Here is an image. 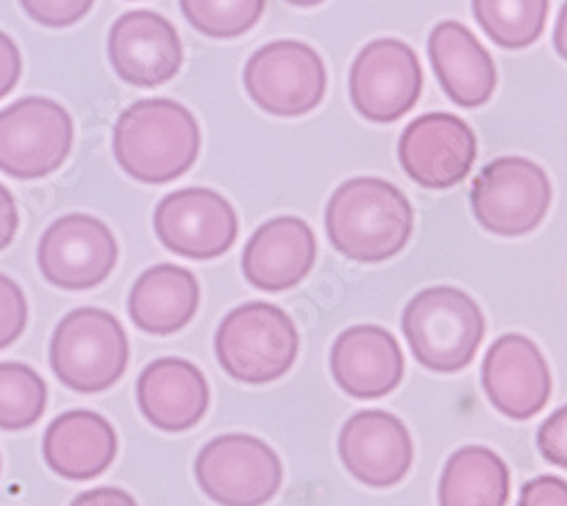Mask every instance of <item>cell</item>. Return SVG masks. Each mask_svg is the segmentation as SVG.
<instances>
[{"instance_id":"6da1fadb","label":"cell","mask_w":567,"mask_h":506,"mask_svg":"<svg viewBox=\"0 0 567 506\" xmlns=\"http://www.w3.org/2000/svg\"><path fill=\"white\" fill-rule=\"evenodd\" d=\"M327 239L343 257L380 264L400 255L413 235V207L382 177L343 182L324 209Z\"/></svg>"},{"instance_id":"7a4b0ae2","label":"cell","mask_w":567,"mask_h":506,"mask_svg":"<svg viewBox=\"0 0 567 506\" xmlns=\"http://www.w3.org/2000/svg\"><path fill=\"white\" fill-rule=\"evenodd\" d=\"M200 125L171 99H146L123 110L114 125V157L136 182L168 184L200 155Z\"/></svg>"},{"instance_id":"3957f363","label":"cell","mask_w":567,"mask_h":506,"mask_svg":"<svg viewBox=\"0 0 567 506\" xmlns=\"http://www.w3.org/2000/svg\"><path fill=\"white\" fill-rule=\"evenodd\" d=\"M413 357L434 373H458L477 357L486 337L482 307L454 287L420 291L402 313Z\"/></svg>"},{"instance_id":"277c9868","label":"cell","mask_w":567,"mask_h":506,"mask_svg":"<svg viewBox=\"0 0 567 506\" xmlns=\"http://www.w3.org/2000/svg\"><path fill=\"white\" fill-rule=\"evenodd\" d=\"M214 348L231 380L257 386L277 382L291 371L300 352V334L284 309L248 302L223 318Z\"/></svg>"},{"instance_id":"5b68a950","label":"cell","mask_w":567,"mask_h":506,"mask_svg":"<svg viewBox=\"0 0 567 506\" xmlns=\"http://www.w3.org/2000/svg\"><path fill=\"white\" fill-rule=\"evenodd\" d=\"M130 343L121 320L105 309L66 313L51 339V368L71 391L101 393L127 371Z\"/></svg>"},{"instance_id":"8992f818","label":"cell","mask_w":567,"mask_h":506,"mask_svg":"<svg viewBox=\"0 0 567 506\" xmlns=\"http://www.w3.org/2000/svg\"><path fill=\"white\" fill-rule=\"evenodd\" d=\"M470 200L480 225L495 237H525L549 211L551 182L532 159L499 157L477 175Z\"/></svg>"},{"instance_id":"52a82bcc","label":"cell","mask_w":567,"mask_h":506,"mask_svg":"<svg viewBox=\"0 0 567 506\" xmlns=\"http://www.w3.org/2000/svg\"><path fill=\"white\" fill-rule=\"evenodd\" d=\"M73 118L58 101L28 96L0 110V171L14 179L55 173L73 148Z\"/></svg>"},{"instance_id":"ba28073f","label":"cell","mask_w":567,"mask_h":506,"mask_svg":"<svg viewBox=\"0 0 567 506\" xmlns=\"http://www.w3.org/2000/svg\"><path fill=\"white\" fill-rule=\"evenodd\" d=\"M196 479L220 506H264L279 493L284 468L266 441L250 434H223L200 450Z\"/></svg>"},{"instance_id":"9c48e42d","label":"cell","mask_w":567,"mask_h":506,"mask_svg":"<svg viewBox=\"0 0 567 506\" xmlns=\"http://www.w3.org/2000/svg\"><path fill=\"white\" fill-rule=\"evenodd\" d=\"M244 84L252 103L272 116H305L316 110L327 89L322 58L305 41L266 43L246 64Z\"/></svg>"},{"instance_id":"30bf717a","label":"cell","mask_w":567,"mask_h":506,"mask_svg":"<svg viewBox=\"0 0 567 506\" xmlns=\"http://www.w3.org/2000/svg\"><path fill=\"white\" fill-rule=\"evenodd\" d=\"M118 261L112 229L96 216L69 214L45 229L39 248V270L62 291H89L103 285Z\"/></svg>"},{"instance_id":"8fae6325","label":"cell","mask_w":567,"mask_h":506,"mask_svg":"<svg viewBox=\"0 0 567 506\" xmlns=\"http://www.w3.org/2000/svg\"><path fill=\"white\" fill-rule=\"evenodd\" d=\"M422 66L409 43L374 39L350 69V101L372 123H395L422 94Z\"/></svg>"},{"instance_id":"7c38bea8","label":"cell","mask_w":567,"mask_h":506,"mask_svg":"<svg viewBox=\"0 0 567 506\" xmlns=\"http://www.w3.org/2000/svg\"><path fill=\"white\" fill-rule=\"evenodd\" d=\"M153 223L162 246L186 259L223 257L239 237V218L229 200L205 187L168 194Z\"/></svg>"},{"instance_id":"4fadbf2b","label":"cell","mask_w":567,"mask_h":506,"mask_svg":"<svg viewBox=\"0 0 567 506\" xmlns=\"http://www.w3.org/2000/svg\"><path fill=\"white\" fill-rule=\"evenodd\" d=\"M398 155L404 173L420 187L450 189L475 166L477 136L454 114H424L404 130Z\"/></svg>"},{"instance_id":"5bb4252c","label":"cell","mask_w":567,"mask_h":506,"mask_svg":"<svg viewBox=\"0 0 567 506\" xmlns=\"http://www.w3.org/2000/svg\"><path fill=\"white\" fill-rule=\"evenodd\" d=\"M482 384L506 419L529 421L547 406L551 373L540 348L523 334H504L486 352Z\"/></svg>"},{"instance_id":"9a60e30c","label":"cell","mask_w":567,"mask_h":506,"mask_svg":"<svg viewBox=\"0 0 567 506\" xmlns=\"http://www.w3.org/2000/svg\"><path fill=\"white\" fill-rule=\"evenodd\" d=\"M114 73L132 86H159L173 80L184 62L175 25L157 12L134 10L114 21L107 39Z\"/></svg>"},{"instance_id":"2e32d148","label":"cell","mask_w":567,"mask_h":506,"mask_svg":"<svg viewBox=\"0 0 567 506\" xmlns=\"http://www.w3.org/2000/svg\"><path fill=\"white\" fill-rule=\"evenodd\" d=\"M339 454L348 473L370 488L398 486L413 464L406 425L382 409L359 411L343 425Z\"/></svg>"},{"instance_id":"e0dca14e","label":"cell","mask_w":567,"mask_h":506,"mask_svg":"<svg viewBox=\"0 0 567 506\" xmlns=\"http://www.w3.org/2000/svg\"><path fill=\"white\" fill-rule=\"evenodd\" d=\"M316 235L307 220L279 216L259 225L244 250L246 280L266 293L298 287L316 264Z\"/></svg>"},{"instance_id":"ac0fdd59","label":"cell","mask_w":567,"mask_h":506,"mask_svg":"<svg viewBox=\"0 0 567 506\" xmlns=\"http://www.w3.org/2000/svg\"><path fill=\"white\" fill-rule=\"evenodd\" d=\"M332 378L354 400H380L404 380V354L398 339L377 326L346 330L329 354Z\"/></svg>"},{"instance_id":"d6986e66","label":"cell","mask_w":567,"mask_h":506,"mask_svg":"<svg viewBox=\"0 0 567 506\" xmlns=\"http://www.w3.org/2000/svg\"><path fill=\"white\" fill-rule=\"evenodd\" d=\"M138 409L146 421L171 434L194 430L209 409V384L200 368L179 357H162L136 382Z\"/></svg>"},{"instance_id":"ffe728a7","label":"cell","mask_w":567,"mask_h":506,"mask_svg":"<svg viewBox=\"0 0 567 506\" xmlns=\"http://www.w3.org/2000/svg\"><path fill=\"white\" fill-rule=\"evenodd\" d=\"M118 438L107 419L89 409H73L43 434V458L53 473L71 482L103 475L116 458Z\"/></svg>"},{"instance_id":"44dd1931","label":"cell","mask_w":567,"mask_h":506,"mask_svg":"<svg viewBox=\"0 0 567 506\" xmlns=\"http://www.w3.org/2000/svg\"><path fill=\"white\" fill-rule=\"evenodd\" d=\"M427 49L436 78L452 103L475 110L491 101L497 86L495 62L463 23H439L430 34Z\"/></svg>"},{"instance_id":"7402d4cb","label":"cell","mask_w":567,"mask_h":506,"mask_svg":"<svg viewBox=\"0 0 567 506\" xmlns=\"http://www.w3.org/2000/svg\"><path fill=\"white\" fill-rule=\"evenodd\" d=\"M200 307L196 275L175 264H157L134 282L127 311L132 323L155 337H168L192 323Z\"/></svg>"},{"instance_id":"603a6c76","label":"cell","mask_w":567,"mask_h":506,"mask_svg":"<svg viewBox=\"0 0 567 506\" xmlns=\"http://www.w3.org/2000/svg\"><path fill=\"white\" fill-rule=\"evenodd\" d=\"M511 473L504 458L484 445H465L445 464L439 506H506Z\"/></svg>"},{"instance_id":"cb8c5ba5","label":"cell","mask_w":567,"mask_h":506,"mask_svg":"<svg viewBox=\"0 0 567 506\" xmlns=\"http://www.w3.org/2000/svg\"><path fill=\"white\" fill-rule=\"evenodd\" d=\"M482 30L502 49H527L545 30L549 0H472Z\"/></svg>"},{"instance_id":"d4e9b609","label":"cell","mask_w":567,"mask_h":506,"mask_svg":"<svg viewBox=\"0 0 567 506\" xmlns=\"http://www.w3.org/2000/svg\"><path fill=\"white\" fill-rule=\"evenodd\" d=\"M49 404V386L34 368L19 361H0V430L21 432L34 427Z\"/></svg>"},{"instance_id":"484cf974","label":"cell","mask_w":567,"mask_h":506,"mask_svg":"<svg viewBox=\"0 0 567 506\" xmlns=\"http://www.w3.org/2000/svg\"><path fill=\"white\" fill-rule=\"evenodd\" d=\"M184 19L209 39H236L264 17L266 0H179Z\"/></svg>"},{"instance_id":"4316f807","label":"cell","mask_w":567,"mask_h":506,"mask_svg":"<svg viewBox=\"0 0 567 506\" xmlns=\"http://www.w3.org/2000/svg\"><path fill=\"white\" fill-rule=\"evenodd\" d=\"M28 326V300L21 287L0 272V350L17 343Z\"/></svg>"},{"instance_id":"83f0119b","label":"cell","mask_w":567,"mask_h":506,"mask_svg":"<svg viewBox=\"0 0 567 506\" xmlns=\"http://www.w3.org/2000/svg\"><path fill=\"white\" fill-rule=\"evenodd\" d=\"M19 3L34 23L58 30L82 21L96 0H19Z\"/></svg>"},{"instance_id":"f1b7e54d","label":"cell","mask_w":567,"mask_h":506,"mask_svg":"<svg viewBox=\"0 0 567 506\" xmlns=\"http://www.w3.org/2000/svg\"><path fill=\"white\" fill-rule=\"evenodd\" d=\"M536 443L545 462L567 471V404L556 409L540 425Z\"/></svg>"},{"instance_id":"f546056e","label":"cell","mask_w":567,"mask_h":506,"mask_svg":"<svg viewBox=\"0 0 567 506\" xmlns=\"http://www.w3.org/2000/svg\"><path fill=\"white\" fill-rule=\"evenodd\" d=\"M517 506H567V482L554 475H540L523 486Z\"/></svg>"},{"instance_id":"4dcf8cb0","label":"cell","mask_w":567,"mask_h":506,"mask_svg":"<svg viewBox=\"0 0 567 506\" xmlns=\"http://www.w3.org/2000/svg\"><path fill=\"white\" fill-rule=\"evenodd\" d=\"M23 73V58L19 45L10 34L0 30V101H3L10 91L19 84Z\"/></svg>"},{"instance_id":"1f68e13d","label":"cell","mask_w":567,"mask_h":506,"mask_svg":"<svg viewBox=\"0 0 567 506\" xmlns=\"http://www.w3.org/2000/svg\"><path fill=\"white\" fill-rule=\"evenodd\" d=\"M71 506H138L134 502V497L123 490V488H114V486H101L93 490H84L80 493Z\"/></svg>"},{"instance_id":"d6a6232c","label":"cell","mask_w":567,"mask_h":506,"mask_svg":"<svg viewBox=\"0 0 567 506\" xmlns=\"http://www.w3.org/2000/svg\"><path fill=\"white\" fill-rule=\"evenodd\" d=\"M19 233V207L6 184H0V250H6Z\"/></svg>"},{"instance_id":"836d02e7","label":"cell","mask_w":567,"mask_h":506,"mask_svg":"<svg viewBox=\"0 0 567 506\" xmlns=\"http://www.w3.org/2000/svg\"><path fill=\"white\" fill-rule=\"evenodd\" d=\"M554 45L556 53L567 60V3L560 8V14L556 19V28H554Z\"/></svg>"},{"instance_id":"e575fe53","label":"cell","mask_w":567,"mask_h":506,"mask_svg":"<svg viewBox=\"0 0 567 506\" xmlns=\"http://www.w3.org/2000/svg\"><path fill=\"white\" fill-rule=\"evenodd\" d=\"M289 6H296V8H316L320 3H324V0H287Z\"/></svg>"}]
</instances>
